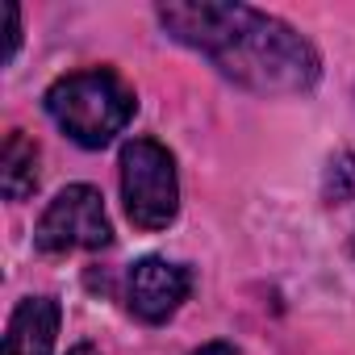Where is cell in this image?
<instances>
[{"label": "cell", "mask_w": 355, "mask_h": 355, "mask_svg": "<svg viewBox=\"0 0 355 355\" xmlns=\"http://www.w3.org/2000/svg\"><path fill=\"white\" fill-rule=\"evenodd\" d=\"M163 30L209 55L230 80L255 92H305L318 80L313 46L284 21L247 5H159Z\"/></svg>", "instance_id": "6da1fadb"}, {"label": "cell", "mask_w": 355, "mask_h": 355, "mask_svg": "<svg viewBox=\"0 0 355 355\" xmlns=\"http://www.w3.org/2000/svg\"><path fill=\"white\" fill-rule=\"evenodd\" d=\"M134 105L138 101H134L130 84L117 71H105V67L63 76L46 92V113L59 121V130L67 138H76L88 150H96L113 134H121L125 121L134 117Z\"/></svg>", "instance_id": "7a4b0ae2"}, {"label": "cell", "mask_w": 355, "mask_h": 355, "mask_svg": "<svg viewBox=\"0 0 355 355\" xmlns=\"http://www.w3.org/2000/svg\"><path fill=\"white\" fill-rule=\"evenodd\" d=\"M121 201L138 230H163L180 209L175 159L155 138H134L121 146Z\"/></svg>", "instance_id": "3957f363"}, {"label": "cell", "mask_w": 355, "mask_h": 355, "mask_svg": "<svg viewBox=\"0 0 355 355\" xmlns=\"http://www.w3.org/2000/svg\"><path fill=\"white\" fill-rule=\"evenodd\" d=\"M109 239H113V226H109L105 201H101V193L88 189V184L63 189V193L46 205V214H42V222H38V230H34V243H38V251H46V255L96 251V247H109Z\"/></svg>", "instance_id": "277c9868"}, {"label": "cell", "mask_w": 355, "mask_h": 355, "mask_svg": "<svg viewBox=\"0 0 355 355\" xmlns=\"http://www.w3.org/2000/svg\"><path fill=\"white\" fill-rule=\"evenodd\" d=\"M189 288H193V276L180 263L159 259V255H146V259L134 263L125 297H130V309L142 322H167L175 309L184 305Z\"/></svg>", "instance_id": "5b68a950"}, {"label": "cell", "mask_w": 355, "mask_h": 355, "mask_svg": "<svg viewBox=\"0 0 355 355\" xmlns=\"http://www.w3.org/2000/svg\"><path fill=\"white\" fill-rule=\"evenodd\" d=\"M55 334H59V305L51 297H30L9 318L5 355H51Z\"/></svg>", "instance_id": "8992f818"}, {"label": "cell", "mask_w": 355, "mask_h": 355, "mask_svg": "<svg viewBox=\"0 0 355 355\" xmlns=\"http://www.w3.org/2000/svg\"><path fill=\"white\" fill-rule=\"evenodd\" d=\"M0 189L9 201H26L38 189V146L21 130H13L0 150Z\"/></svg>", "instance_id": "52a82bcc"}, {"label": "cell", "mask_w": 355, "mask_h": 355, "mask_svg": "<svg viewBox=\"0 0 355 355\" xmlns=\"http://www.w3.org/2000/svg\"><path fill=\"white\" fill-rule=\"evenodd\" d=\"M0 17H5V59L17 55V42H21V17H17V5H0Z\"/></svg>", "instance_id": "ba28073f"}, {"label": "cell", "mask_w": 355, "mask_h": 355, "mask_svg": "<svg viewBox=\"0 0 355 355\" xmlns=\"http://www.w3.org/2000/svg\"><path fill=\"white\" fill-rule=\"evenodd\" d=\"M193 355H239V351L226 347V343H209V347H201V351H193Z\"/></svg>", "instance_id": "9c48e42d"}, {"label": "cell", "mask_w": 355, "mask_h": 355, "mask_svg": "<svg viewBox=\"0 0 355 355\" xmlns=\"http://www.w3.org/2000/svg\"><path fill=\"white\" fill-rule=\"evenodd\" d=\"M67 355H101V351H96V347H88V343H80V347H76V351H67Z\"/></svg>", "instance_id": "30bf717a"}]
</instances>
